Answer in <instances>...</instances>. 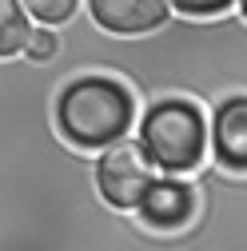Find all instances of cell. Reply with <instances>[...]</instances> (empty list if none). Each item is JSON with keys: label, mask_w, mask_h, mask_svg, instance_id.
<instances>
[{"label": "cell", "mask_w": 247, "mask_h": 251, "mask_svg": "<svg viewBox=\"0 0 247 251\" xmlns=\"http://www.w3.org/2000/svg\"><path fill=\"white\" fill-rule=\"evenodd\" d=\"M52 124L72 148L96 151L136 124V92L112 72H76L56 88Z\"/></svg>", "instance_id": "6da1fadb"}, {"label": "cell", "mask_w": 247, "mask_h": 251, "mask_svg": "<svg viewBox=\"0 0 247 251\" xmlns=\"http://www.w3.org/2000/svg\"><path fill=\"white\" fill-rule=\"evenodd\" d=\"M140 151L164 176H196L207 155V116L192 96H156L140 120Z\"/></svg>", "instance_id": "7a4b0ae2"}, {"label": "cell", "mask_w": 247, "mask_h": 251, "mask_svg": "<svg viewBox=\"0 0 247 251\" xmlns=\"http://www.w3.org/2000/svg\"><path fill=\"white\" fill-rule=\"evenodd\" d=\"M156 168L148 164V155L140 151L136 140L120 136L104 148H96V160H92V183L104 203H112L116 211H136L144 187L151 183Z\"/></svg>", "instance_id": "3957f363"}, {"label": "cell", "mask_w": 247, "mask_h": 251, "mask_svg": "<svg viewBox=\"0 0 247 251\" xmlns=\"http://www.w3.org/2000/svg\"><path fill=\"white\" fill-rule=\"evenodd\" d=\"M199 211V192L188 176H151L144 196L136 203V219L151 231H179Z\"/></svg>", "instance_id": "277c9868"}, {"label": "cell", "mask_w": 247, "mask_h": 251, "mask_svg": "<svg viewBox=\"0 0 247 251\" xmlns=\"http://www.w3.org/2000/svg\"><path fill=\"white\" fill-rule=\"evenodd\" d=\"M88 20L112 36H148L172 20L168 0H88Z\"/></svg>", "instance_id": "5b68a950"}, {"label": "cell", "mask_w": 247, "mask_h": 251, "mask_svg": "<svg viewBox=\"0 0 247 251\" xmlns=\"http://www.w3.org/2000/svg\"><path fill=\"white\" fill-rule=\"evenodd\" d=\"M211 151L215 164L223 172L243 176L247 172V96L231 92V96L211 104Z\"/></svg>", "instance_id": "8992f818"}, {"label": "cell", "mask_w": 247, "mask_h": 251, "mask_svg": "<svg viewBox=\"0 0 247 251\" xmlns=\"http://www.w3.org/2000/svg\"><path fill=\"white\" fill-rule=\"evenodd\" d=\"M28 12L20 8V0H0V60H12L20 56L24 40H28Z\"/></svg>", "instance_id": "52a82bcc"}, {"label": "cell", "mask_w": 247, "mask_h": 251, "mask_svg": "<svg viewBox=\"0 0 247 251\" xmlns=\"http://www.w3.org/2000/svg\"><path fill=\"white\" fill-rule=\"evenodd\" d=\"M60 52H64V32H60V28H48V24H32V28H28V40L20 48L24 60L48 64V60H56Z\"/></svg>", "instance_id": "ba28073f"}, {"label": "cell", "mask_w": 247, "mask_h": 251, "mask_svg": "<svg viewBox=\"0 0 247 251\" xmlns=\"http://www.w3.org/2000/svg\"><path fill=\"white\" fill-rule=\"evenodd\" d=\"M20 8L28 12V20H32V24L64 28V24L80 12V0H20Z\"/></svg>", "instance_id": "9c48e42d"}, {"label": "cell", "mask_w": 247, "mask_h": 251, "mask_svg": "<svg viewBox=\"0 0 247 251\" xmlns=\"http://www.w3.org/2000/svg\"><path fill=\"white\" fill-rule=\"evenodd\" d=\"M168 8L179 12V16L207 20V16H223V12H231V8L243 12V0H168Z\"/></svg>", "instance_id": "30bf717a"}]
</instances>
